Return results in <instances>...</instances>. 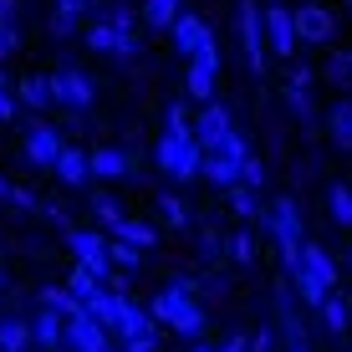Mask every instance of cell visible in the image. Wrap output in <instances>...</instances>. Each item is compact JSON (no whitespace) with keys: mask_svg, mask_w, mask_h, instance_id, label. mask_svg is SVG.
Returning <instances> with one entry per match:
<instances>
[{"mask_svg":"<svg viewBox=\"0 0 352 352\" xmlns=\"http://www.w3.org/2000/svg\"><path fill=\"white\" fill-rule=\"evenodd\" d=\"M118 352H159V337H123Z\"/></svg>","mask_w":352,"mask_h":352,"instance_id":"42","label":"cell"},{"mask_svg":"<svg viewBox=\"0 0 352 352\" xmlns=\"http://www.w3.org/2000/svg\"><path fill=\"white\" fill-rule=\"evenodd\" d=\"M168 36H174V46H179V52L189 56L194 46H199L204 36H210V26H204V21L194 16V10H179V21H174V26H168Z\"/></svg>","mask_w":352,"mask_h":352,"instance_id":"21","label":"cell"},{"mask_svg":"<svg viewBox=\"0 0 352 352\" xmlns=\"http://www.w3.org/2000/svg\"><path fill=\"white\" fill-rule=\"evenodd\" d=\"M41 307L72 322V317H82V311H87V301H77V296H72L67 286H46V291H41Z\"/></svg>","mask_w":352,"mask_h":352,"instance_id":"25","label":"cell"},{"mask_svg":"<svg viewBox=\"0 0 352 352\" xmlns=\"http://www.w3.org/2000/svg\"><path fill=\"white\" fill-rule=\"evenodd\" d=\"M286 102H291V113L301 118V123L311 128V67H291V82H286Z\"/></svg>","mask_w":352,"mask_h":352,"instance_id":"19","label":"cell"},{"mask_svg":"<svg viewBox=\"0 0 352 352\" xmlns=\"http://www.w3.org/2000/svg\"><path fill=\"white\" fill-rule=\"evenodd\" d=\"M0 291H6V276H0Z\"/></svg>","mask_w":352,"mask_h":352,"instance_id":"52","label":"cell"},{"mask_svg":"<svg viewBox=\"0 0 352 352\" xmlns=\"http://www.w3.org/2000/svg\"><path fill=\"white\" fill-rule=\"evenodd\" d=\"M265 16V46H271V56H281V62H291L296 56V10H286V6H265L261 10Z\"/></svg>","mask_w":352,"mask_h":352,"instance_id":"10","label":"cell"},{"mask_svg":"<svg viewBox=\"0 0 352 352\" xmlns=\"http://www.w3.org/2000/svg\"><path fill=\"white\" fill-rule=\"evenodd\" d=\"M52 97H56V107H67V113H87L92 107V77L82 67H56L52 72Z\"/></svg>","mask_w":352,"mask_h":352,"instance_id":"9","label":"cell"},{"mask_svg":"<svg viewBox=\"0 0 352 352\" xmlns=\"http://www.w3.org/2000/svg\"><path fill=\"white\" fill-rule=\"evenodd\" d=\"M123 301H128V291H113V286H102V291H92L87 296V317H97L107 327V332H118V317H123Z\"/></svg>","mask_w":352,"mask_h":352,"instance_id":"18","label":"cell"},{"mask_svg":"<svg viewBox=\"0 0 352 352\" xmlns=\"http://www.w3.org/2000/svg\"><path fill=\"white\" fill-rule=\"evenodd\" d=\"M235 133V123H230V107L225 102H199V123H194V138H199V148L210 153V148H220V143Z\"/></svg>","mask_w":352,"mask_h":352,"instance_id":"12","label":"cell"},{"mask_svg":"<svg viewBox=\"0 0 352 352\" xmlns=\"http://www.w3.org/2000/svg\"><path fill=\"white\" fill-rule=\"evenodd\" d=\"M92 214H97V225H102L107 235H113V230L123 225V204H118L113 194H92Z\"/></svg>","mask_w":352,"mask_h":352,"instance_id":"32","label":"cell"},{"mask_svg":"<svg viewBox=\"0 0 352 352\" xmlns=\"http://www.w3.org/2000/svg\"><path fill=\"white\" fill-rule=\"evenodd\" d=\"M225 194H230V210H235V214H240V225H250V220H261V199H256V194H261V189H250V184H230Z\"/></svg>","mask_w":352,"mask_h":352,"instance_id":"28","label":"cell"},{"mask_svg":"<svg viewBox=\"0 0 352 352\" xmlns=\"http://www.w3.org/2000/svg\"><path fill=\"white\" fill-rule=\"evenodd\" d=\"M133 168V159L123 148H92V179H123Z\"/></svg>","mask_w":352,"mask_h":352,"instance_id":"24","label":"cell"},{"mask_svg":"<svg viewBox=\"0 0 352 352\" xmlns=\"http://www.w3.org/2000/svg\"><path fill=\"white\" fill-rule=\"evenodd\" d=\"M296 36L311 41V46L332 41V10L327 6H296Z\"/></svg>","mask_w":352,"mask_h":352,"instance_id":"16","label":"cell"},{"mask_svg":"<svg viewBox=\"0 0 352 352\" xmlns=\"http://www.w3.org/2000/svg\"><path fill=\"white\" fill-rule=\"evenodd\" d=\"M214 77H220V46H214V31H210V36L189 52L184 92L194 97V102H210V97H214Z\"/></svg>","mask_w":352,"mask_h":352,"instance_id":"7","label":"cell"},{"mask_svg":"<svg viewBox=\"0 0 352 352\" xmlns=\"http://www.w3.org/2000/svg\"><path fill=\"white\" fill-rule=\"evenodd\" d=\"M67 352H118V337L107 332L97 317L82 311V317L67 322Z\"/></svg>","mask_w":352,"mask_h":352,"instance_id":"11","label":"cell"},{"mask_svg":"<svg viewBox=\"0 0 352 352\" xmlns=\"http://www.w3.org/2000/svg\"><path fill=\"white\" fill-rule=\"evenodd\" d=\"M10 118H16V92L0 82V123H10Z\"/></svg>","mask_w":352,"mask_h":352,"instance_id":"43","label":"cell"},{"mask_svg":"<svg viewBox=\"0 0 352 352\" xmlns=\"http://www.w3.org/2000/svg\"><path fill=\"white\" fill-rule=\"evenodd\" d=\"M87 46L102 52V56H133V52H138V26H133V16L118 6V10H107L102 21H92Z\"/></svg>","mask_w":352,"mask_h":352,"instance_id":"6","label":"cell"},{"mask_svg":"<svg viewBox=\"0 0 352 352\" xmlns=\"http://www.w3.org/2000/svg\"><path fill=\"white\" fill-rule=\"evenodd\" d=\"M6 194H10V179H6V174H0V204H6Z\"/></svg>","mask_w":352,"mask_h":352,"instance_id":"50","label":"cell"},{"mask_svg":"<svg viewBox=\"0 0 352 352\" xmlns=\"http://www.w3.org/2000/svg\"><path fill=\"white\" fill-rule=\"evenodd\" d=\"M327 133H332L337 148H352V97H342V102L327 113Z\"/></svg>","mask_w":352,"mask_h":352,"instance_id":"27","label":"cell"},{"mask_svg":"<svg viewBox=\"0 0 352 352\" xmlns=\"http://www.w3.org/2000/svg\"><path fill=\"white\" fill-rule=\"evenodd\" d=\"M159 168H164L168 179H179V184L199 179V174H204V148H199V138H194V133H168V128H164V138H159Z\"/></svg>","mask_w":352,"mask_h":352,"instance_id":"5","label":"cell"},{"mask_svg":"<svg viewBox=\"0 0 352 352\" xmlns=\"http://www.w3.org/2000/svg\"><path fill=\"white\" fill-rule=\"evenodd\" d=\"M67 291H72L77 301H87L92 291H102V276H97V271H87V265H72V276H67Z\"/></svg>","mask_w":352,"mask_h":352,"instance_id":"34","label":"cell"},{"mask_svg":"<svg viewBox=\"0 0 352 352\" xmlns=\"http://www.w3.org/2000/svg\"><path fill=\"white\" fill-rule=\"evenodd\" d=\"M67 250H72V261H77V265H87V271L102 276V286L123 291L128 276H118V265H113V240H107V235L82 230V225H67Z\"/></svg>","mask_w":352,"mask_h":352,"instance_id":"3","label":"cell"},{"mask_svg":"<svg viewBox=\"0 0 352 352\" xmlns=\"http://www.w3.org/2000/svg\"><path fill=\"white\" fill-rule=\"evenodd\" d=\"M327 77H332L337 87H352V52H337L332 67H327Z\"/></svg>","mask_w":352,"mask_h":352,"instance_id":"39","label":"cell"},{"mask_svg":"<svg viewBox=\"0 0 352 352\" xmlns=\"http://www.w3.org/2000/svg\"><path fill=\"white\" fill-rule=\"evenodd\" d=\"M113 265H118V271H138V265H143V250L128 245V240H113Z\"/></svg>","mask_w":352,"mask_h":352,"instance_id":"37","label":"cell"},{"mask_svg":"<svg viewBox=\"0 0 352 352\" xmlns=\"http://www.w3.org/2000/svg\"><path fill=\"white\" fill-rule=\"evenodd\" d=\"M210 153H225L230 164H245V159H250V143L240 138V133H230V138L220 143V148H210Z\"/></svg>","mask_w":352,"mask_h":352,"instance_id":"38","label":"cell"},{"mask_svg":"<svg viewBox=\"0 0 352 352\" xmlns=\"http://www.w3.org/2000/svg\"><path fill=\"white\" fill-rule=\"evenodd\" d=\"M240 184H250V189H261V184H265V164L256 159V153H250V159L240 164Z\"/></svg>","mask_w":352,"mask_h":352,"instance_id":"40","label":"cell"},{"mask_svg":"<svg viewBox=\"0 0 352 352\" xmlns=\"http://www.w3.org/2000/svg\"><path fill=\"white\" fill-rule=\"evenodd\" d=\"M153 322H159V317H153V307H143V301H123V317H118V342H123V337H153Z\"/></svg>","mask_w":352,"mask_h":352,"instance_id":"17","label":"cell"},{"mask_svg":"<svg viewBox=\"0 0 352 352\" xmlns=\"http://www.w3.org/2000/svg\"><path fill=\"white\" fill-rule=\"evenodd\" d=\"M168 133H194V123H189V102H168Z\"/></svg>","mask_w":352,"mask_h":352,"instance_id":"41","label":"cell"},{"mask_svg":"<svg viewBox=\"0 0 352 352\" xmlns=\"http://www.w3.org/2000/svg\"><path fill=\"white\" fill-rule=\"evenodd\" d=\"M347 271H352V245H347Z\"/></svg>","mask_w":352,"mask_h":352,"instance_id":"51","label":"cell"},{"mask_svg":"<svg viewBox=\"0 0 352 352\" xmlns=\"http://www.w3.org/2000/svg\"><path fill=\"white\" fill-rule=\"evenodd\" d=\"M235 31H240V46H245V67H250V72H265V56H271V46H265V16H261L256 0H240Z\"/></svg>","mask_w":352,"mask_h":352,"instance_id":"8","label":"cell"},{"mask_svg":"<svg viewBox=\"0 0 352 352\" xmlns=\"http://www.w3.org/2000/svg\"><path fill=\"white\" fill-rule=\"evenodd\" d=\"M148 307H153V317H159L164 327H174L179 337H199V332H204V307L194 301V291H189L184 281H179V286H164Z\"/></svg>","mask_w":352,"mask_h":352,"instance_id":"4","label":"cell"},{"mask_svg":"<svg viewBox=\"0 0 352 352\" xmlns=\"http://www.w3.org/2000/svg\"><path fill=\"white\" fill-rule=\"evenodd\" d=\"M52 174L62 179L67 189H82V184H87V179H92V153H82V148H72V143H67V148L56 153Z\"/></svg>","mask_w":352,"mask_h":352,"instance_id":"15","label":"cell"},{"mask_svg":"<svg viewBox=\"0 0 352 352\" xmlns=\"http://www.w3.org/2000/svg\"><path fill=\"white\" fill-rule=\"evenodd\" d=\"M31 337H36V347H41V352H67V317H56V311L36 307Z\"/></svg>","mask_w":352,"mask_h":352,"instance_id":"14","label":"cell"},{"mask_svg":"<svg viewBox=\"0 0 352 352\" xmlns=\"http://www.w3.org/2000/svg\"><path fill=\"white\" fill-rule=\"evenodd\" d=\"M250 352H276V332L271 327H261V332L250 337Z\"/></svg>","mask_w":352,"mask_h":352,"instance_id":"45","label":"cell"},{"mask_svg":"<svg viewBox=\"0 0 352 352\" xmlns=\"http://www.w3.org/2000/svg\"><path fill=\"white\" fill-rule=\"evenodd\" d=\"M159 214L168 225H189V204L179 199V194H159Z\"/></svg>","mask_w":352,"mask_h":352,"instance_id":"36","label":"cell"},{"mask_svg":"<svg viewBox=\"0 0 352 352\" xmlns=\"http://www.w3.org/2000/svg\"><path fill=\"white\" fill-rule=\"evenodd\" d=\"M62 148H67V143H62V133H56L52 123H31V128H26V164L52 168Z\"/></svg>","mask_w":352,"mask_h":352,"instance_id":"13","label":"cell"},{"mask_svg":"<svg viewBox=\"0 0 352 352\" xmlns=\"http://www.w3.org/2000/svg\"><path fill=\"white\" fill-rule=\"evenodd\" d=\"M327 210H332V220L352 230V184H332V194H327Z\"/></svg>","mask_w":352,"mask_h":352,"instance_id":"33","label":"cell"},{"mask_svg":"<svg viewBox=\"0 0 352 352\" xmlns=\"http://www.w3.org/2000/svg\"><path fill=\"white\" fill-rule=\"evenodd\" d=\"M184 352H214V347L204 342V337H189V347H184Z\"/></svg>","mask_w":352,"mask_h":352,"instance_id":"48","label":"cell"},{"mask_svg":"<svg viewBox=\"0 0 352 352\" xmlns=\"http://www.w3.org/2000/svg\"><path fill=\"white\" fill-rule=\"evenodd\" d=\"M214 352H250V337H240V332H230V337H225V342H220V347H214Z\"/></svg>","mask_w":352,"mask_h":352,"instance_id":"46","label":"cell"},{"mask_svg":"<svg viewBox=\"0 0 352 352\" xmlns=\"http://www.w3.org/2000/svg\"><path fill=\"white\" fill-rule=\"evenodd\" d=\"M261 225H265V235L276 240V250H281V265H286V276H296V265H301V210H296V199H271L261 210Z\"/></svg>","mask_w":352,"mask_h":352,"instance_id":"2","label":"cell"},{"mask_svg":"<svg viewBox=\"0 0 352 352\" xmlns=\"http://www.w3.org/2000/svg\"><path fill=\"white\" fill-rule=\"evenodd\" d=\"M21 102H26V107H36V113L56 107V97H52V77H36V72H31V77L21 82Z\"/></svg>","mask_w":352,"mask_h":352,"instance_id":"29","label":"cell"},{"mask_svg":"<svg viewBox=\"0 0 352 352\" xmlns=\"http://www.w3.org/2000/svg\"><path fill=\"white\" fill-rule=\"evenodd\" d=\"M276 322H281V337L286 342H307V327H301V311H296V296L281 286L276 291Z\"/></svg>","mask_w":352,"mask_h":352,"instance_id":"20","label":"cell"},{"mask_svg":"<svg viewBox=\"0 0 352 352\" xmlns=\"http://www.w3.org/2000/svg\"><path fill=\"white\" fill-rule=\"evenodd\" d=\"M113 240H128V245L148 250V245H159V230H153L148 220H128V214H123V225L113 230Z\"/></svg>","mask_w":352,"mask_h":352,"instance_id":"30","label":"cell"},{"mask_svg":"<svg viewBox=\"0 0 352 352\" xmlns=\"http://www.w3.org/2000/svg\"><path fill=\"white\" fill-rule=\"evenodd\" d=\"M225 256H230V261H240V265H250V261H256V240H250V230H245V225H240L235 235L225 240Z\"/></svg>","mask_w":352,"mask_h":352,"instance_id":"35","label":"cell"},{"mask_svg":"<svg viewBox=\"0 0 352 352\" xmlns=\"http://www.w3.org/2000/svg\"><path fill=\"white\" fill-rule=\"evenodd\" d=\"M10 52H16V26H10V21H0V62H6Z\"/></svg>","mask_w":352,"mask_h":352,"instance_id":"44","label":"cell"},{"mask_svg":"<svg viewBox=\"0 0 352 352\" xmlns=\"http://www.w3.org/2000/svg\"><path fill=\"white\" fill-rule=\"evenodd\" d=\"M286 352H311V342H286Z\"/></svg>","mask_w":352,"mask_h":352,"instance_id":"49","label":"cell"},{"mask_svg":"<svg viewBox=\"0 0 352 352\" xmlns=\"http://www.w3.org/2000/svg\"><path fill=\"white\" fill-rule=\"evenodd\" d=\"M36 337H31V322L26 317H0V352H31Z\"/></svg>","mask_w":352,"mask_h":352,"instance_id":"23","label":"cell"},{"mask_svg":"<svg viewBox=\"0 0 352 352\" xmlns=\"http://www.w3.org/2000/svg\"><path fill=\"white\" fill-rule=\"evenodd\" d=\"M199 245H204V256H210V261H214V256H220V250H225V240H220V235H214V230H204V240H199Z\"/></svg>","mask_w":352,"mask_h":352,"instance_id":"47","label":"cell"},{"mask_svg":"<svg viewBox=\"0 0 352 352\" xmlns=\"http://www.w3.org/2000/svg\"><path fill=\"white\" fill-rule=\"evenodd\" d=\"M291 281H296V296L317 311L322 301L337 291V261H332V250H322L317 240H301V265H296Z\"/></svg>","mask_w":352,"mask_h":352,"instance_id":"1","label":"cell"},{"mask_svg":"<svg viewBox=\"0 0 352 352\" xmlns=\"http://www.w3.org/2000/svg\"><path fill=\"white\" fill-rule=\"evenodd\" d=\"M179 10H184V0H143V26L168 31L179 21Z\"/></svg>","mask_w":352,"mask_h":352,"instance_id":"26","label":"cell"},{"mask_svg":"<svg viewBox=\"0 0 352 352\" xmlns=\"http://www.w3.org/2000/svg\"><path fill=\"white\" fill-rule=\"evenodd\" d=\"M317 311H322V327H327V332H332V337H342L347 327H352V301L342 296V291H332V296H327V301H322Z\"/></svg>","mask_w":352,"mask_h":352,"instance_id":"22","label":"cell"},{"mask_svg":"<svg viewBox=\"0 0 352 352\" xmlns=\"http://www.w3.org/2000/svg\"><path fill=\"white\" fill-rule=\"evenodd\" d=\"M204 179L220 184V189H230V184H240V164H230L225 153H204Z\"/></svg>","mask_w":352,"mask_h":352,"instance_id":"31","label":"cell"}]
</instances>
